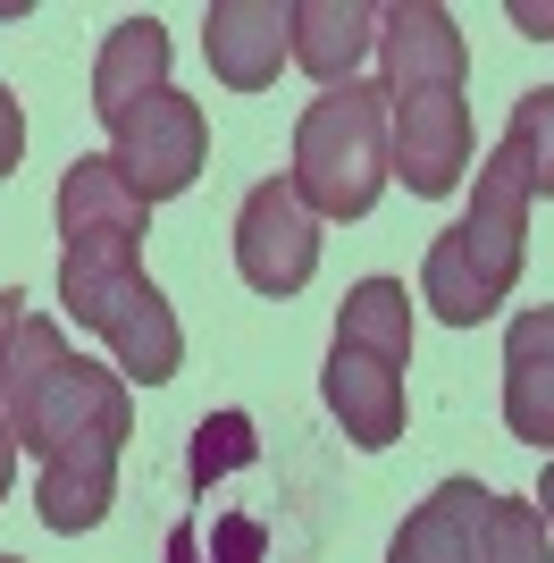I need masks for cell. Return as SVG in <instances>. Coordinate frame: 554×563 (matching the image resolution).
<instances>
[{
  "instance_id": "obj_14",
  "label": "cell",
  "mask_w": 554,
  "mask_h": 563,
  "mask_svg": "<svg viewBox=\"0 0 554 563\" xmlns=\"http://www.w3.org/2000/svg\"><path fill=\"white\" fill-rule=\"evenodd\" d=\"M369 51H378V9L369 0H295V68L320 76V93L353 85Z\"/></svg>"
},
{
  "instance_id": "obj_12",
  "label": "cell",
  "mask_w": 554,
  "mask_h": 563,
  "mask_svg": "<svg viewBox=\"0 0 554 563\" xmlns=\"http://www.w3.org/2000/svg\"><path fill=\"white\" fill-rule=\"evenodd\" d=\"M487 505H496V488H479V479H445L429 505H412V521L395 530L387 563H479Z\"/></svg>"
},
{
  "instance_id": "obj_17",
  "label": "cell",
  "mask_w": 554,
  "mask_h": 563,
  "mask_svg": "<svg viewBox=\"0 0 554 563\" xmlns=\"http://www.w3.org/2000/svg\"><path fill=\"white\" fill-rule=\"evenodd\" d=\"M479 563H554V547H546V514H538V505H521V496H496V505H487Z\"/></svg>"
},
{
  "instance_id": "obj_2",
  "label": "cell",
  "mask_w": 554,
  "mask_h": 563,
  "mask_svg": "<svg viewBox=\"0 0 554 563\" xmlns=\"http://www.w3.org/2000/svg\"><path fill=\"white\" fill-rule=\"evenodd\" d=\"M277 547H311L302 514L269 479L253 412H210L185 446V505L168 530V563H277Z\"/></svg>"
},
{
  "instance_id": "obj_7",
  "label": "cell",
  "mask_w": 554,
  "mask_h": 563,
  "mask_svg": "<svg viewBox=\"0 0 554 563\" xmlns=\"http://www.w3.org/2000/svg\"><path fill=\"white\" fill-rule=\"evenodd\" d=\"M295 194L311 219H362L395 177V126H387V85H336L302 110L295 126Z\"/></svg>"
},
{
  "instance_id": "obj_4",
  "label": "cell",
  "mask_w": 554,
  "mask_h": 563,
  "mask_svg": "<svg viewBox=\"0 0 554 563\" xmlns=\"http://www.w3.org/2000/svg\"><path fill=\"white\" fill-rule=\"evenodd\" d=\"M530 168L512 143H496L479 161V194H470V211L429 244L420 261V303L437 311L445 329H479L487 311L505 303L521 269H530Z\"/></svg>"
},
{
  "instance_id": "obj_18",
  "label": "cell",
  "mask_w": 554,
  "mask_h": 563,
  "mask_svg": "<svg viewBox=\"0 0 554 563\" xmlns=\"http://www.w3.org/2000/svg\"><path fill=\"white\" fill-rule=\"evenodd\" d=\"M505 143L521 152V168H530V194H554V85H538V93L512 101Z\"/></svg>"
},
{
  "instance_id": "obj_20",
  "label": "cell",
  "mask_w": 554,
  "mask_h": 563,
  "mask_svg": "<svg viewBox=\"0 0 554 563\" xmlns=\"http://www.w3.org/2000/svg\"><path fill=\"white\" fill-rule=\"evenodd\" d=\"M18 329H25V295H18V286H9V295H0V362H9V345H18Z\"/></svg>"
},
{
  "instance_id": "obj_15",
  "label": "cell",
  "mask_w": 554,
  "mask_h": 563,
  "mask_svg": "<svg viewBox=\"0 0 554 563\" xmlns=\"http://www.w3.org/2000/svg\"><path fill=\"white\" fill-rule=\"evenodd\" d=\"M68 329L59 320H25L18 345H9V362H0V421H9V438H18V454L34 446V429H43V404L51 387L68 378Z\"/></svg>"
},
{
  "instance_id": "obj_11",
  "label": "cell",
  "mask_w": 554,
  "mask_h": 563,
  "mask_svg": "<svg viewBox=\"0 0 554 563\" xmlns=\"http://www.w3.org/2000/svg\"><path fill=\"white\" fill-rule=\"evenodd\" d=\"M152 93H168V25L160 18H118L101 59H92V118L118 126V118L143 110Z\"/></svg>"
},
{
  "instance_id": "obj_9",
  "label": "cell",
  "mask_w": 554,
  "mask_h": 563,
  "mask_svg": "<svg viewBox=\"0 0 554 563\" xmlns=\"http://www.w3.org/2000/svg\"><path fill=\"white\" fill-rule=\"evenodd\" d=\"M235 269L253 295H302L311 269H320V219L311 202L295 194V177H261L244 194V211H235Z\"/></svg>"
},
{
  "instance_id": "obj_1",
  "label": "cell",
  "mask_w": 554,
  "mask_h": 563,
  "mask_svg": "<svg viewBox=\"0 0 554 563\" xmlns=\"http://www.w3.org/2000/svg\"><path fill=\"white\" fill-rule=\"evenodd\" d=\"M378 59H387V126H395V177L420 202L470 177V110H462V76H470V43L437 0H395L378 9Z\"/></svg>"
},
{
  "instance_id": "obj_19",
  "label": "cell",
  "mask_w": 554,
  "mask_h": 563,
  "mask_svg": "<svg viewBox=\"0 0 554 563\" xmlns=\"http://www.w3.org/2000/svg\"><path fill=\"white\" fill-rule=\"evenodd\" d=\"M18 161H25V110H18V93L0 85V177H18Z\"/></svg>"
},
{
  "instance_id": "obj_10",
  "label": "cell",
  "mask_w": 554,
  "mask_h": 563,
  "mask_svg": "<svg viewBox=\"0 0 554 563\" xmlns=\"http://www.w3.org/2000/svg\"><path fill=\"white\" fill-rule=\"evenodd\" d=\"M202 51H210V76L235 93L277 85V68L295 59V0H210Z\"/></svg>"
},
{
  "instance_id": "obj_16",
  "label": "cell",
  "mask_w": 554,
  "mask_h": 563,
  "mask_svg": "<svg viewBox=\"0 0 554 563\" xmlns=\"http://www.w3.org/2000/svg\"><path fill=\"white\" fill-rule=\"evenodd\" d=\"M92 228L152 235V202L118 177L110 152H85V161H68V177H59V235H92Z\"/></svg>"
},
{
  "instance_id": "obj_8",
  "label": "cell",
  "mask_w": 554,
  "mask_h": 563,
  "mask_svg": "<svg viewBox=\"0 0 554 563\" xmlns=\"http://www.w3.org/2000/svg\"><path fill=\"white\" fill-rule=\"evenodd\" d=\"M110 161H118V177H126L143 202L185 194L193 177H202V161H210V118H202V101H185L177 85L152 93L143 110H126L110 126Z\"/></svg>"
},
{
  "instance_id": "obj_3",
  "label": "cell",
  "mask_w": 554,
  "mask_h": 563,
  "mask_svg": "<svg viewBox=\"0 0 554 563\" xmlns=\"http://www.w3.org/2000/svg\"><path fill=\"white\" fill-rule=\"evenodd\" d=\"M126 438H135V387H126V371H101V362L76 353L68 378H59L51 404H43L34 446H25L43 463L34 471V514H43V530L76 539V530H92V521L110 514Z\"/></svg>"
},
{
  "instance_id": "obj_21",
  "label": "cell",
  "mask_w": 554,
  "mask_h": 563,
  "mask_svg": "<svg viewBox=\"0 0 554 563\" xmlns=\"http://www.w3.org/2000/svg\"><path fill=\"white\" fill-rule=\"evenodd\" d=\"M512 18L530 25V34H554V9H530V0H521V9H512Z\"/></svg>"
},
{
  "instance_id": "obj_6",
  "label": "cell",
  "mask_w": 554,
  "mask_h": 563,
  "mask_svg": "<svg viewBox=\"0 0 554 563\" xmlns=\"http://www.w3.org/2000/svg\"><path fill=\"white\" fill-rule=\"evenodd\" d=\"M403 362H412V286L395 278H362L345 286V311H336V345H328L320 396L336 412L362 454H387L412 421V396H403Z\"/></svg>"
},
{
  "instance_id": "obj_5",
  "label": "cell",
  "mask_w": 554,
  "mask_h": 563,
  "mask_svg": "<svg viewBox=\"0 0 554 563\" xmlns=\"http://www.w3.org/2000/svg\"><path fill=\"white\" fill-rule=\"evenodd\" d=\"M135 244H143L135 228L68 235V253H59V303H68V320H85L92 336H110L126 387H135V378L160 387L185 362V329H177V311H168V295L143 278Z\"/></svg>"
},
{
  "instance_id": "obj_23",
  "label": "cell",
  "mask_w": 554,
  "mask_h": 563,
  "mask_svg": "<svg viewBox=\"0 0 554 563\" xmlns=\"http://www.w3.org/2000/svg\"><path fill=\"white\" fill-rule=\"evenodd\" d=\"M0 563H18V555H0Z\"/></svg>"
},
{
  "instance_id": "obj_22",
  "label": "cell",
  "mask_w": 554,
  "mask_h": 563,
  "mask_svg": "<svg viewBox=\"0 0 554 563\" xmlns=\"http://www.w3.org/2000/svg\"><path fill=\"white\" fill-rule=\"evenodd\" d=\"M538 514H546V530H554V463H546V479H538Z\"/></svg>"
},
{
  "instance_id": "obj_13",
  "label": "cell",
  "mask_w": 554,
  "mask_h": 563,
  "mask_svg": "<svg viewBox=\"0 0 554 563\" xmlns=\"http://www.w3.org/2000/svg\"><path fill=\"white\" fill-rule=\"evenodd\" d=\"M505 429L554 446V303L521 311L505 329Z\"/></svg>"
}]
</instances>
